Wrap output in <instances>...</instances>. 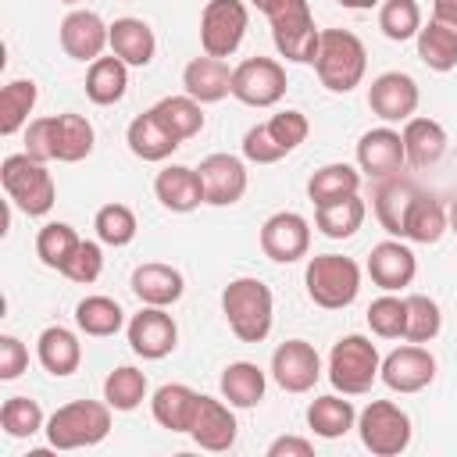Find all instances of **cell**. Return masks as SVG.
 <instances>
[{"mask_svg": "<svg viewBox=\"0 0 457 457\" xmlns=\"http://www.w3.org/2000/svg\"><path fill=\"white\" fill-rule=\"evenodd\" d=\"M264 18L271 21L275 50L286 61L314 64L318 43H321V29L314 25V14H311V4L307 0H271L264 7Z\"/></svg>", "mask_w": 457, "mask_h": 457, "instance_id": "obj_2", "label": "cell"}, {"mask_svg": "<svg viewBox=\"0 0 457 457\" xmlns=\"http://www.w3.org/2000/svg\"><path fill=\"white\" fill-rule=\"evenodd\" d=\"M311 453H314L311 439H300V436H278L268 446V457H311Z\"/></svg>", "mask_w": 457, "mask_h": 457, "instance_id": "obj_53", "label": "cell"}, {"mask_svg": "<svg viewBox=\"0 0 457 457\" xmlns=\"http://www.w3.org/2000/svg\"><path fill=\"white\" fill-rule=\"evenodd\" d=\"M361 189V171L336 161V164H321L311 179H307V196L311 204H332V200H343V196H353Z\"/></svg>", "mask_w": 457, "mask_h": 457, "instance_id": "obj_36", "label": "cell"}, {"mask_svg": "<svg viewBox=\"0 0 457 457\" xmlns=\"http://www.w3.org/2000/svg\"><path fill=\"white\" fill-rule=\"evenodd\" d=\"M75 325L86 336H114L125 325V311L111 296H86L75 307Z\"/></svg>", "mask_w": 457, "mask_h": 457, "instance_id": "obj_39", "label": "cell"}, {"mask_svg": "<svg viewBox=\"0 0 457 457\" xmlns=\"http://www.w3.org/2000/svg\"><path fill=\"white\" fill-rule=\"evenodd\" d=\"M250 4H253V7H257V11H261V14H264V7H268V4H271V0H250Z\"/></svg>", "mask_w": 457, "mask_h": 457, "instance_id": "obj_57", "label": "cell"}, {"mask_svg": "<svg viewBox=\"0 0 457 457\" xmlns=\"http://www.w3.org/2000/svg\"><path fill=\"white\" fill-rule=\"evenodd\" d=\"M221 311H225V321L236 339L261 343V339H268L271 321H275V296L261 278L243 275L221 289Z\"/></svg>", "mask_w": 457, "mask_h": 457, "instance_id": "obj_1", "label": "cell"}, {"mask_svg": "<svg viewBox=\"0 0 457 457\" xmlns=\"http://www.w3.org/2000/svg\"><path fill=\"white\" fill-rule=\"evenodd\" d=\"M154 193L175 214H189V211H196L204 204L200 171L189 168V164H168V168H161L157 179H154Z\"/></svg>", "mask_w": 457, "mask_h": 457, "instance_id": "obj_21", "label": "cell"}, {"mask_svg": "<svg viewBox=\"0 0 457 457\" xmlns=\"http://www.w3.org/2000/svg\"><path fill=\"white\" fill-rule=\"evenodd\" d=\"M261 250L275 264H293L311 250V225L296 211H278L261 225Z\"/></svg>", "mask_w": 457, "mask_h": 457, "instance_id": "obj_11", "label": "cell"}, {"mask_svg": "<svg viewBox=\"0 0 457 457\" xmlns=\"http://www.w3.org/2000/svg\"><path fill=\"white\" fill-rule=\"evenodd\" d=\"M232 96L246 107H271L286 96V68L275 57H246L232 68Z\"/></svg>", "mask_w": 457, "mask_h": 457, "instance_id": "obj_10", "label": "cell"}, {"mask_svg": "<svg viewBox=\"0 0 457 457\" xmlns=\"http://www.w3.org/2000/svg\"><path fill=\"white\" fill-rule=\"evenodd\" d=\"M378 378H382L393 393H421V389L436 378V357H432L421 343L396 346L393 353L382 357Z\"/></svg>", "mask_w": 457, "mask_h": 457, "instance_id": "obj_15", "label": "cell"}, {"mask_svg": "<svg viewBox=\"0 0 457 457\" xmlns=\"http://www.w3.org/2000/svg\"><path fill=\"white\" fill-rule=\"evenodd\" d=\"M111 46V25L96 11H71L61 21V50L75 61H96Z\"/></svg>", "mask_w": 457, "mask_h": 457, "instance_id": "obj_18", "label": "cell"}, {"mask_svg": "<svg viewBox=\"0 0 457 457\" xmlns=\"http://www.w3.org/2000/svg\"><path fill=\"white\" fill-rule=\"evenodd\" d=\"M403 154L414 168H432L446 154V129L436 118H407L403 121Z\"/></svg>", "mask_w": 457, "mask_h": 457, "instance_id": "obj_24", "label": "cell"}, {"mask_svg": "<svg viewBox=\"0 0 457 457\" xmlns=\"http://www.w3.org/2000/svg\"><path fill=\"white\" fill-rule=\"evenodd\" d=\"M271 378L286 393H307L321 378V357L307 339H286L271 353Z\"/></svg>", "mask_w": 457, "mask_h": 457, "instance_id": "obj_14", "label": "cell"}, {"mask_svg": "<svg viewBox=\"0 0 457 457\" xmlns=\"http://www.w3.org/2000/svg\"><path fill=\"white\" fill-rule=\"evenodd\" d=\"M357 432L364 450H371L375 457H396L411 446V418L393 400H371L357 414Z\"/></svg>", "mask_w": 457, "mask_h": 457, "instance_id": "obj_8", "label": "cell"}, {"mask_svg": "<svg viewBox=\"0 0 457 457\" xmlns=\"http://www.w3.org/2000/svg\"><path fill=\"white\" fill-rule=\"evenodd\" d=\"M418 100H421L418 82H414L407 71H382V75L371 79V86H368V107H371V114L382 118L386 125L414 118Z\"/></svg>", "mask_w": 457, "mask_h": 457, "instance_id": "obj_12", "label": "cell"}, {"mask_svg": "<svg viewBox=\"0 0 457 457\" xmlns=\"http://www.w3.org/2000/svg\"><path fill=\"white\" fill-rule=\"evenodd\" d=\"M446 228H450V214H446V207H443L436 196L418 193V196H414V204H411V211H407L403 239L421 243V246H432V243H439V239H443V232H446Z\"/></svg>", "mask_w": 457, "mask_h": 457, "instance_id": "obj_31", "label": "cell"}, {"mask_svg": "<svg viewBox=\"0 0 457 457\" xmlns=\"http://www.w3.org/2000/svg\"><path fill=\"white\" fill-rule=\"evenodd\" d=\"M407 300V328H403V339L407 343H432L443 328V314H439V303L425 293H411L403 296Z\"/></svg>", "mask_w": 457, "mask_h": 457, "instance_id": "obj_44", "label": "cell"}, {"mask_svg": "<svg viewBox=\"0 0 457 457\" xmlns=\"http://www.w3.org/2000/svg\"><path fill=\"white\" fill-rule=\"evenodd\" d=\"M93 139L96 136H93V125H89L86 114H75V111L57 114V161L75 164V161L89 157L93 154Z\"/></svg>", "mask_w": 457, "mask_h": 457, "instance_id": "obj_40", "label": "cell"}, {"mask_svg": "<svg viewBox=\"0 0 457 457\" xmlns=\"http://www.w3.org/2000/svg\"><path fill=\"white\" fill-rule=\"evenodd\" d=\"M368 275L371 282L382 289V293H396L403 286L414 282L418 275V261H414V250L403 246L400 239H382L371 246V257H368Z\"/></svg>", "mask_w": 457, "mask_h": 457, "instance_id": "obj_20", "label": "cell"}, {"mask_svg": "<svg viewBox=\"0 0 457 457\" xmlns=\"http://www.w3.org/2000/svg\"><path fill=\"white\" fill-rule=\"evenodd\" d=\"M25 154L32 161H43V164L57 161V114L29 121V129H25Z\"/></svg>", "mask_w": 457, "mask_h": 457, "instance_id": "obj_49", "label": "cell"}, {"mask_svg": "<svg viewBox=\"0 0 457 457\" xmlns=\"http://www.w3.org/2000/svg\"><path fill=\"white\" fill-rule=\"evenodd\" d=\"M104 400L114 407V411H136L143 400H146V375L132 364H121L114 368L107 378H104Z\"/></svg>", "mask_w": 457, "mask_h": 457, "instance_id": "obj_42", "label": "cell"}, {"mask_svg": "<svg viewBox=\"0 0 457 457\" xmlns=\"http://www.w3.org/2000/svg\"><path fill=\"white\" fill-rule=\"evenodd\" d=\"M196 403H200V393H193L182 382H164L154 393L150 411H154V421L161 428H168V432H189L193 414H196Z\"/></svg>", "mask_w": 457, "mask_h": 457, "instance_id": "obj_27", "label": "cell"}, {"mask_svg": "<svg viewBox=\"0 0 457 457\" xmlns=\"http://www.w3.org/2000/svg\"><path fill=\"white\" fill-rule=\"evenodd\" d=\"M364 68H368V50L353 32L321 29L314 71H318V79H321V86L328 93H350L353 86H361Z\"/></svg>", "mask_w": 457, "mask_h": 457, "instance_id": "obj_3", "label": "cell"}, {"mask_svg": "<svg viewBox=\"0 0 457 457\" xmlns=\"http://www.w3.org/2000/svg\"><path fill=\"white\" fill-rule=\"evenodd\" d=\"M100 271H104V250H100V243H93V239H82L79 250H75V253L68 257V264L61 268V275L71 278V282H79V286L96 282Z\"/></svg>", "mask_w": 457, "mask_h": 457, "instance_id": "obj_48", "label": "cell"}, {"mask_svg": "<svg viewBox=\"0 0 457 457\" xmlns=\"http://www.w3.org/2000/svg\"><path fill=\"white\" fill-rule=\"evenodd\" d=\"M93 228H96V239L107 243V246H129L136 239V214L132 207L125 204H104L93 218Z\"/></svg>", "mask_w": 457, "mask_h": 457, "instance_id": "obj_46", "label": "cell"}, {"mask_svg": "<svg viewBox=\"0 0 457 457\" xmlns=\"http://www.w3.org/2000/svg\"><path fill=\"white\" fill-rule=\"evenodd\" d=\"M264 371L253 361H232L221 371V400H228L232 407H257L264 400Z\"/></svg>", "mask_w": 457, "mask_h": 457, "instance_id": "obj_34", "label": "cell"}, {"mask_svg": "<svg viewBox=\"0 0 457 457\" xmlns=\"http://www.w3.org/2000/svg\"><path fill=\"white\" fill-rule=\"evenodd\" d=\"M129 89V64L121 57H96L89 61V71H86V96L100 107H111L125 96Z\"/></svg>", "mask_w": 457, "mask_h": 457, "instance_id": "obj_29", "label": "cell"}, {"mask_svg": "<svg viewBox=\"0 0 457 457\" xmlns=\"http://www.w3.org/2000/svg\"><path fill=\"white\" fill-rule=\"evenodd\" d=\"M182 86L193 100L200 104H218L225 96H232V68L225 64V57H193L182 71Z\"/></svg>", "mask_w": 457, "mask_h": 457, "instance_id": "obj_23", "label": "cell"}, {"mask_svg": "<svg viewBox=\"0 0 457 457\" xmlns=\"http://www.w3.org/2000/svg\"><path fill=\"white\" fill-rule=\"evenodd\" d=\"M111 403L104 400H71L57 407L46 418V439L54 450H79V446H96L111 432Z\"/></svg>", "mask_w": 457, "mask_h": 457, "instance_id": "obj_4", "label": "cell"}, {"mask_svg": "<svg viewBox=\"0 0 457 457\" xmlns=\"http://www.w3.org/2000/svg\"><path fill=\"white\" fill-rule=\"evenodd\" d=\"M79 232L68 225V221H46L43 228H39V236H36V257L46 264V268H64L68 264V257L79 250Z\"/></svg>", "mask_w": 457, "mask_h": 457, "instance_id": "obj_41", "label": "cell"}, {"mask_svg": "<svg viewBox=\"0 0 457 457\" xmlns=\"http://www.w3.org/2000/svg\"><path fill=\"white\" fill-rule=\"evenodd\" d=\"M407 164V154H403V136L389 125H378V129H368L361 139H357V168L371 179H393L400 168Z\"/></svg>", "mask_w": 457, "mask_h": 457, "instance_id": "obj_17", "label": "cell"}, {"mask_svg": "<svg viewBox=\"0 0 457 457\" xmlns=\"http://www.w3.org/2000/svg\"><path fill=\"white\" fill-rule=\"evenodd\" d=\"M132 293L146 307H171V303L182 300L186 282H182V271L179 268L161 264V261H146V264H139L132 271Z\"/></svg>", "mask_w": 457, "mask_h": 457, "instance_id": "obj_22", "label": "cell"}, {"mask_svg": "<svg viewBox=\"0 0 457 457\" xmlns=\"http://www.w3.org/2000/svg\"><path fill=\"white\" fill-rule=\"evenodd\" d=\"M29 368V346L18 336H0V378L11 382Z\"/></svg>", "mask_w": 457, "mask_h": 457, "instance_id": "obj_52", "label": "cell"}, {"mask_svg": "<svg viewBox=\"0 0 457 457\" xmlns=\"http://www.w3.org/2000/svg\"><path fill=\"white\" fill-rule=\"evenodd\" d=\"M368 328L382 339H400L403 328H407V300L403 296H393V293H382L378 300H371L368 307Z\"/></svg>", "mask_w": 457, "mask_h": 457, "instance_id": "obj_47", "label": "cell"}, {"mask_svg": "<svg viewBox=\"0 0 457 457\" xmlns=\"http://www.w3.org/2000/svg\"><path fill=\"white\" fill-rule=\"evenodd\" d=\"M336 4H343V7H350V11H368V7H375V4H382V0H336Z\"/></svg>", "mask_w": 457, "mask_h": 457, "instance_id": "obj_55", "label": "cell"}, {"mask_svg": "<svg viewBox=\"0 0 457 457\" xmlns=\"http://www.w3.org/2000/svg\"><path fill=\"white\" fill-rule=\"evenodd\" d=\"M432 18L457 29V0H432Z\"/></svg>", "mask_w": 457, "mask_h": 457, "instance_id": "obj_54", "label": "cell"}, {"mask_svg": "<svg viewBox=\"0 0 457 457\" xmlns=\"http://www.w3.org/2000/svg\"><path fill=\"white\" fill-rule=\"evenodd\" d=\"M307 425L314 436L321 439H339L346 436L353 425H357V411L350 400L336 396V393H325V396H314L311 407H307Z\"/></svg>", "mask_w": 457, "mask_h": 457, "instance_id": "obj_32", "label": "cell"}, {"mask_svg": "<svg viewBox=\"0 0 457 457\" xmlns=\"http://www.w3.org/2000/svg\"><path fill=\"white\" fill-rule=\"evenodd\" d=\"M200 182H204V204L211 207H232L246 193V164L232 154H207L200 161Z\"/></svg>", "mask_w": 457, "mask_h": 457, "instance_id": "obj_16", "label": "cell"}, {"mask_svg": "<svg viewBox=\"0 0 457 457\" xmlns=\"http://www.w3.org/2000/svg\"><path fill=\"white\" fill-rule=\"evenodd\" d=\"M382 357L368 336H343L328 353V382L343 396H361L378 382Z\"/></svg>", "mask_w": 457, "mask_h": 457, "instance_id": "obj_7", "label": "cell"}, {"mask_svg": "<svg viewBox=\"0 0 457 457\" xmlns=\"http://www.w3.org/2000/svg\"><path fill=\"white\" fill-rule=\"evenodd\" d=\"M378 29L393 43H407L421 32V7L418 0H382L378 7Z\"/></svg>", "mask_w": 457, "mask_h": 457, "instance_id": "obj_43", "label": "cell"}, {"mask_svg": "<svg viewBox=\"0 0 457 457\" xmlns=\"http://www.w3.org/2000/svg\"><path fill=\"white\" fill-rule=\"evenodd\" d=\"M418 189L403 179H382V186L375 189V218L378 225L389 232V236H400L403 239V225H407V211L414 204Z\"/></svg>", "mask_w": 457, "mask_h": 457, "instance_id": "obj_30", "label": "cell"}, {"mask_svg": "<svg viewBox=\"0 0 457 457\" xmlns=\"http://www.w3.org/2000/svg\"><path fill=\"white\" fill-rule=\"evenodd\" d=\"M0 182H4L7 196H11V204H14L18 211H25L29 218L50 214V207H54V200H57V186H54L46 164H43V161H32L25 150L4 157V164H0Z\"/></svg>", "mask_w": 457, "mask_h": 457, "instance_id": "obj_5", "label": "cell"}, {"mask_svg": "<svg viewBox=\"0 0 457 457\" xmlns=\"http://www.w3.org/2000/svg\"><path fill=\"white\" fill-rule=\"evenodd\" d=\"M36 357H39V364H43L54 378H64V375H71V371L82 364V343H79V336H75L71 328L50 325V328H43L39 339H36Z\"/></svg>", "mask_w": 457, "mask_h": 457, "instance_id": "obj_25", "label": "cell"}, {"mask_svg": "<svg viewBox=\"0 0 457 457\" xmlns=\"http://www.w3.org/2000/svg\"><path fill=\"white\" fill-rule=\"evenodd\" d=\"M364 214H368V207L353 193V196H343V200H332V204H318L314 207V225L328 239H350L364 225Z\"/></svg>", "mask_w": 457, "mask_h": 457, "instance_id": "obj_33", "label": "cell"}, {"mask_svg": "<svg viewBox=\"0 0 457 457\" xmlns=\"http://www.w3.org/2000/svg\"><path fill=\"white\" fill-rule=\"evenodd\" d=\"M243 157L253 161V164H275V161L286 157V150L275 143V136L268 132V125H253L243 136Z\"/></svg>", "mask_w": 457, "mask_h": 457, "instance_id": "obj_51", "label": "cell"}, {"mask_svg": "<svg viewBox=\"0 0 457 457\" xmlns=\"http://www.w3.org/2000/svg\"><path fill=\"white\" fill-rule=\"evenodd\" d=\"M125 143H129V150H132L139 161H168V157L182 146V143L154 118V111H143V114H136V118L129 121Z\"/></svg>", "mask_w": 457, "mask_h": 457, "instance_id": "obj_26", "label": "cell"}, {"mask_svg": "<svg viewBox=\"0 0 457 457\" xmlns=\"http://www.w3.org/2000/svg\"><path fill=\"white\" fill-rule=\"evenodd\" d=\"M418 39V57L432 68V71H453L457 68V29L428 18V25H421Z\"/></svg>", "mask_w": 457, "mask_h": 457, "instance_id": "obj_37", "label": "cell"}, {"mask_svg": "<svg viewBox=\"0 0 457 457\" xmlns=\"http://www.w3.org/2000/svg\"><path fill=\"white\" fill-rule=\"evenodd\" d=\"M264 125H268V132L275 136V143H278L286 154H293V150L307 139V132H311V125H307L303 111H278V114H275V118H268Z\"/></svg>", "mask_w": 457, "mask_h": 457, "instance_id": "obj_50", "label": "cell"}, {"mask_svg": "<svg viewBox=\"0 0 457 457\" xmlns=\"http://www.w3.org/2000/svg\"><path fill=\"white\" fill-rule=\"evenodd\" d=\"M111 54L121 57L132 68L150 64L154 54H157L154 29L143 18H114V25H111Z\"/></svg>", "mask_w": 457, "mask_h": 457, "instance_id": "obj_28", "label": "cell"}, {"mask_svg": "<svg viewBox=\"0 0 457 457\" xmlns=\"http://www.w3.org/2000/svg\"><path fill=\"white\" fill-rule=\"evenodd\" d=\"M150 111H154V118H157L179 143L193 139V136L204 129V107H200V100H193L189 93H182V96H164V100H157Z\"/></svg>", "mask_w": 457, "mask_h": 457, "instance_id": "obj_35", "label": "cell"}, {"mask_svg": "<svg viewBox=\"0 0 457 457\" xmlns=\"http://www.w3.org/2000/svg\"><path fill=\"white\" fill-rule=\"evenodd\" d=\"M303 282H307V296L325 307V311H343L357 300L361 293V268L353 257H343V253H318L307 261V271H303Z\"/></svg>", "mask_w": 457, "mask_h": 457, "instance_id": "obj_6", "label": "cell"}, {"mask_svg": "<svg viewBox=\"0 0 457 457\" xmlns=\"http://www.w3.org/2000/svg\"><path fill=\"white\" fill-rule=\"evenodd\" d=\"M450 228H453V236H457V200H453V207H450Z\"/></svg>", "mask_w": 457, "mask_h": 457, "instance_id": "obj_56", "label": "cell"}, {"mask_svg": "<svg viewBox=\"0 0 457 457\" xmlns=\"http://www.w3.org/2000/svg\"><path fill=\"white\" fill-rule=\"evenodd\" d=\"M125 332H129L132 353H139V357H146V361L168 357V353L175 350V343H179V325H175V318H171L164 307H146V303H143L139 314L129 318Z\"/></svg>", "mask_w": 457, "mask_h": 457, "instance_id": "obj_13", "label": "cell"}, {"mask_svg": "<svg viewBox=\"0 0 457 457\" xmlns=\"http://www.w3.org/2000/svg\"><path fill=\"white\" fill-rule=\"evenodd\" d=\"M0 428H4L11 439H29V436H36L39 428H46L43 407H39L32 396H11V400H4V407H0Z\"/></svg>", "mask_w": 457, "mask_h": 457, "instance_id": "obj_45", "label": "cell"}, {"mask_svg": "<svg viewBox=\"0 0 457 457\" xmlns=\"http://www.w3.org/2000/svg\"><path fill=\"white\" fill-rule=\"evenodd\" d=\"M236 414H232V403L225 400H214V396H204L200 393V403H196V414H193V425H189V436L200 450H211V453H221L236 443Z\"/></svg>", "mask_w": 457, "mask_h": 457, "instance_id": "obj_19", "label": "cell"}, {"mask_svg": "<svg viewBox=\"0 0 457 457\" xmlns=\"http://www.w3.org/2000/svg\"><path fill=\"white\" fill-rule=\"evenodd\" d=\"M61 4H79V0H61Z\"/></svg>", "mask_w": 457, "mask_h": 457, "instance_id": "obj_58", "label": "cell"}, {"mask_svg": "<svg viewBox=\"0 0 457 457\" xmlns=\"http://www.w3.org/2000/svg\"><path fill=\"white\" fill-rule=\"evenodd\" d=\"M250 14L243 0H207L200 11V46L211 57H228L246 36Z\"/></svg>", "mask_w": 457, "mask_h": 457, "instance_id": "obj_9", "label": "cell"}, {"mask_svg": "<svg viewBox=\"0 0 457 457\" xmlns=\"http://www.w3.org/2000/svg\"><path fill=\"white\" fill-rule=\"evenodd\" d=\"M36 82L32 79H14L0 89V132L4 136H14L18 129H25L32 107H36Z\"/></svg>", "mask_w": 457, "mask_h": 457, "instance_id": "obj_38", "label": "cell"}]
</instances>
